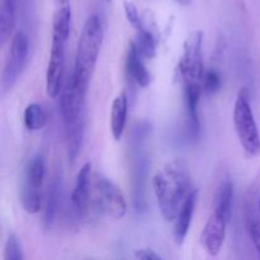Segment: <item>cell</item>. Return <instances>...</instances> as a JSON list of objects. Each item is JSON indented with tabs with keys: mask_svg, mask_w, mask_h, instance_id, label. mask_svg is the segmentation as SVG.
<instances>
[{
	"mask_svg": "<svg viewBox=\"0 0 260 260\" xmlns=\"http://www.w3.org/2000/svg\"><path fill=\"white\" fill-rule=\"evenodd\" d=\"M152 184L161 215L167 221L175 220L190 192V172L187 161L183 159L169 161L155 174Z\"/></svg>",
	"mask_w": 260,
	"mask_h": 260,
	"instance_id": "1",
	"label": "cell"
},
{
	"mask_svg": "<svg viewBox=\"0 0 260 260\" xmlns=\"http://www.w3.org/2000/svg\"><path fill=\"white\" fill-rule=\"evenodd\" d=\"M234 126L241 147L249 156L260 155V134L250 106L248 89L243 88L234 106Z\"/></svg>",
	"mask_w": 260,
	"mask_h": 260,
	"instance_id": "3",
	"label": "cell"
},
{
	"mask_svg": "<svg viewBox=\"0 0 260 260\" xmlns=\"http://www.w3.org/2000/svg\"><path fill=\"white\" fill-rule=\"evenodd\" d=\"M127 108H128L127 96L124 93H121L117 98H114L111 109V131L116 140L121 139L126 127Z\"/></svg>",
	"mask_w": 260,
	"mask_h": 260,
	"instance_id": "19",
	"label": "cell"
},
{
	"mask_svg": "<svg viewBox=\"0 0 260 260\" xmlns=\"http://www.w3.org/2000/svg\"><path fill=\"white\" fill-rule=\"evenodd\" d=\"M134 146V164H132V196L137 213L146 211V180L149 174L150 160L142 151V144H132Z\"/></svg>",
	"mask_w": 260,
	"mask_h": 260,
	"instance_id": "7",
	"label": "cell"
},
{
	"mask_svg": "<svg viewBox=\"0 0 260 260\" xmlns=\"http://www.w3.org/2000/svg\"><path fill=\"white\" fill-rule=\"evenodd\" d=\"M71 27L70 0H55V12L52 20V38L68 41Z\"/></svg>",
	"mask_w": 260,
	"mask_h": 260,
	"instance_id": "14",
	"label": "cell"
},
{
	"mask_svg": "<svg viewBox=\"0 0 260 260\" xmlns=\"http://www.w3.org/2000/svg\"><path fill=\"white\" fill-rule=\"evenodd\" d=\"M47 122V113L38 103L28 104L24 111V126L29 131H40Z\"/></svg>",
	"mask_w": 260,
	"mask_h": 260,
	"instance_id": "22",
	"label": "cell"
},
{
	"mask_svg": "<svg viewBox=\"0 0 260 260\" xmlns=\"http://www.w3.org/2000/svg\"><path fill=\"white\" fill-rule=\"evenodd\" d=\"M177 2L182 5H188L190 3V0H177Z\"/></svg>",
	"mask_w": 260,
	"mask_h": 260,
	"instance_id": "30",
	"label": "cell"
},
{
	"mask_svg": "<svg viewBox=\"0 0 260 260\" xmlns=\"http://www.w3.org/2000/svg\"><path fill=\"white\" fill-rule=\"evenodd\" d=\"M124 13H126V17L127 19H128L129 24H131L135 29L139 30L144 27L141 15H140L139 10H137V7L134 4V3L128 2V0L124 2Z\"/></svg>",
	"mask_w": 260,
	"mask_h": 260,
	"instance_id": "27",
	"label": "cell"
},
{
	"mask_svg": "<svg viewBox=\"0 0 260 260\" xmlns=\"http://www.w3.org/2000/svg\"><path fill=\"white\" fill-rule=\"evenodd\" d=\"M86 91L88 90L79 86L70 75L68 83H66V86L63 88L62 94H61L60 101V109L61 114H62L63 123L83 116Z\"/></svg>",
	"mask_w": 260,
	"mask_h": 260,
	"instance_id": "10",
	"label": "cell"
},
{
	"mask_svg": "<svg viewBox=\"0 0 260 260\" xmlns=\"http://www.w3.org/2000/svg\"><path fill=\"white\" fill-rule=\"evenodd\" d=\"M46 175L45 159L41 154H36L28 160L24 169V184L25 187L40 189L43 184Z\"/></svg>",
	"mask_w": 260,
	"mask_h": 260,
	"instance_id": "20",
	"label": "cell"
},
{
	"mask_svg": "<svg viewBox=\"0 0 260 260\" xmlns=\"http://www.w3.org/2000/svg\"><path fill=\"white\" fill-rule=\"evenodd\" d=\"M228 223L229 221L226 220L225 216L216 210L208 218L207 223L202 231L201 240H202L203 246L210 255H217L221 251V248L225 243Z\"/></svg>",
	"mask_w": 260,
	"mask_h": 260,
	"instance_id": "9",
	"label": "cell"
},
{
	"mask_svg": "<svg viewBox=\"0 0 260 260\" xmlns=\"http://www.w3.org/2000/svg\"><path fill=\"white\" fill-rule=\"evenodd\" d=\"M107 2H108V3H111V2H112V0H107Z\"/></svg>",
	"mask_w": 260,
	"mask_h": 260,
	"instance_id": "32",
	"label": "cell"
},
{
	"mask_svg": "<svg viewBox=\"0 0 260 260\" xmlns=\"http://www.w3.org/2000/svg\"><path fill=\"white\" fill-rule=\"evenodd\" d=\"M103 45V25L98 15H90L84 24L78 41L75 62L71 78L79 86L88 90L90 78Z\"/></svg>",
	"mask_w": 260,
	"mask_h": 260,
	"instance_id": "2",
	"label": "cell"
},
{
	"mask_svg": "<svg viewBox=\"0 0 260 260\" xmlns=\"http://www.w3.org/2000/svg\"><path fill=\"white\" fill-rule=\"evenodd\" d=\"M19 0H2L0 5V43L5 45L12 36L17 22Z\"/></svg>",
	"mask_w": 260,
	"mask_h": 260,
	"instance_id": "17",
	"label": "cell"
},
{
	"mask_svg": "<svg viewBox=\"0 0 260 260\" xmlns=\"http://www.w3.org/2000/svg\"><path fill=\"white\" fill-rule=\"evenodd\" d=\"M84 114L75 119L65 122V134H66V146H68V156L70 164H74L80 152L81 144L84 137Z\"/></svg>",
	"mask_w": 260,
	"mask_h": 260,
	"instance_id": "15",
	"label": "cell"
},
{
	"mask_svg": "<svg viewBox=\"0 0 260 260\" xmlns=\"http://www.w3.org/2000/svg\"><path fill=\"white\" fill-rule=\"evenodd\" d=\"M61 188H62V180H61V174H57L53 177L52 182L50 184V189H48L47 201H46V208H45V223L46 229H51L53 225L57 216L58 207H60V200H61Z\"/></svg>",
	"mask_w": 260,
	"mask_h": 260,
	"instance_id": "18",
	"label": "cell"
},
{
	"mask_svg": "<svg viewBox=\"0 0 260 260\" xmlns=\"http://www.w3.org/2000/svg\"><path fill=\"white\" fill-rule=\"evenodd\" d=\"M233 198H234V185L229 178L222 180L216 194V207L215 210L222 213L226 220L230 222L231 213H233Z\"/></svg>",
	"mask_w": 260,
	"mask_h": 260,
	"instance_id": "21",
	"label": "cell"
},
{
	"mask_svg": "<svg viewBox=\"0 0 260 260\" xmlns=\"http://www.w3.org/2000/svg\"><path fill=\"white\" fill-rule=\"evenodd\" d=\"M91 178V162H86L79 170L76 177L75 187L71 194L73 207L79 215H84L89 205V194H90V180Z\"/></svg>",
	"mask_w": 260,
	"mask_h": 260,
	"instance_id": "13",
	"label": "cell"
},
{
	"mask_svg": "<svg viewBox=\"0 0 260 260\" xmlns=\"http://www.w3.org/2000/svg\"><path fill=\"white\" fill-rule=\"evenodd\" d=\"M246 229H248L249 236H250L251 241H253L254 246H255L260 256V223L256 221L255 216L249 215L246 217Z\"/></svg>",
	"mask_w": 260,
	"mask_h": 260,
	"instance_id": "28",
	"label": "cell"
},
{
	"mask_svg": "<svg viewBox=\"0 0 260 260\" xmlns=\"http://www.w3.org/2000/svg\"><path fill=\"white\" fill-rule=\"evenodd\" d=\"M135 256H136L137 259H141V260H160L161 259V256H160L159 254L155 253V250H152V249H149V248H144V249H139V250H136Z\"/></svg>",
	"mask_w": 260,
	"mask_h": 260,
	"instance_id": "29",
	"label": "cell"
},
{
	"mask_svg": "<svg viewBox=\"0 0 260 260\" xmlns=\"http://www.w3.org/2000/svg\"><path fill=\"white\" fill-rule=\"evenodd\" d=\"M185 106H187V135L190 140H197L201 134V121L198 114V103L202 94V83L184 81Z\"/></svg>",
	"mask_w": 260,
	"mask_h": 260,
	"instance_id": "11",
	"label": "cell"
},
{
	"mask_svg": "<svg viewBox=\"0 0 260 260\" xmlns=\"http://www.w3.org/2000/svg\"><path fill=\"white\" fill-rule=\"evenodd\" d=\"M221 84H222L221 75L217 70H215V69H211V70L206 71V73L203 74L202 88L206 93L208 94L217 93V91L221 89Z\"/></svg>",
	"mask_w": 260,
	"mask_h": 260,
	"instance_id": "26",
	"label": "cell"
},
{
	"mask_svg": "<svg viewBox=\"0 0 260 260\" xmlns=\"http://www.w3.org/2000/svg\"><path fill=\"white\" fill-rule=\"evenodd\" d=\"M136 46L145 58H152L156 55V37L150 29L144 27L137 30Z\"/></svg>",
	"mask_w": 260,
	"mask_h": 260,
	"instance_id": "23",
	"label": "cell"
},
{
	"mask_svg": "<svg viewBox=\"0 0 260 260\" xmlns=\"http://www.w3.org/2000/svg\"><path fill=\"white\" fill-rule=\"evenodd\" d=\"M29 40L23 30H18L12 38L9 53L2 76L3 93H7L14 86L27 63Z\"/></svg>",
	"mask_w": 260,
	"mask_h": 260,
	"instance_id": "5",
	"label": "cell"
},
{
	"mask_svg": "<svg viewBox=\"0 0 260 260\" xmlns=\"http://www.w3.org/2000/svg\"><path fill=\"white\" fill-rule=\"evenodd\" d=\"M259 212H260V201H259Z\"/></svg>",
	"mask_w": 260,
	"mask_h": 260,
	"instance_id": "31",
	"label": "cell"
},
{
	"mask_svg": "<svg viewBox=\"0 0 260 260\" xmlns=\"http://www.w3.org/2000/svg\"><path fill=\"white\" fill-rule=\"evenodd\" d=\"M127 71L129 78L134 79L141 88H146L151 83V75L142 61V55L140 53L136 43L132 42L127 55Z\"/></svg>",
	"mask_w": 260,
	"mask_h": 260,
	"instance_id": "16",
	"label": "cell"
},
{
	"mask_svg": "<svg viewBox=\"0 0 260 260\" xmlns=\"http://www.w3.org/2000/svg\"><path fill=\"white\" fill-rule=\"evenodd\" d=\"M198 200V190L192 189L188 196L185 197L184 202H183L182 207H180L179 212H178L177 218H175V226L174 231H173V236L178 245H182L184 243L185 238L189 231L190 222H192L193 213H194L196 203Z\"/></svg>",
	"mask_w": 260,
	"mask_h": 260,
	"instance_id": "12",
	"label": "cell"
},
{
	"mask_svg": "<svg viewBox=\"0 0 260 260\" xmlns=\"http://www.w3.org/2000/svg\"><path fill=\"white\" fill-rule=\"evenodd\" d=\"M4 260H24L22 245L15 234H9L4 246Z\"/></svg>",
	"mask_w": 260,
	"mask_h": 260,
	"instance_id": "25",
	"label": "cell"
},
{
	"mask_svg": "<svg viewBox=\"0 0 260 260\" xmlns=\"http://www.w3.org/2000/svg\"><path fill=\"white\" fill-rule=\"evenodd\" d=\"M203 33L201 30L190 33L183 46V53L179 61V71L184 81L202 83L203 60H202Z\"/></svg>",
	"mask_w": 260,
	"mask_h": 260,
	"instance_id": "6",
	"label": "cell"
},
{
	"mask_svg": "<svg viewBox=\"0 0 260 260\" xmlns=\"http://www.w3.org/2000/svg\"><path fill=\"white\" fill-rule=\"evenodd\" d=\"M65 41L52 38L47 74H46V88L51 98H56L61 93L63 65H65Z\"/></svg>",
	"mask_w": 260,
	"mask_h": 260,
	"instance_id": "8",
	"label": "cell"
},
{
	"mask_svg": "<svg viewBox=\"0 0 260 260\" xmlns=\"http://www.w3.org/2000/svg\"><path fill=\"white\" fill-rule=\"evenodd\" d=\"M20 202L23 208L27 213L35 215L41 210V194L40 189L29 188L23 185L22 193H20Z\"/></svg>",
	"mask_w": 260,
	"mask_h": 260,
	"instance_id": "24",
	"label": "cell"
},
{
	"mask_svg": "<svg viewBox=\"0 0 260 260\" xmlns=\"http://www.w3.org/2000/svg\"><path fill=\"white\" fill-rule=\"evenodd\" d=\"M95 203L98 210L113 220H119L127 213V202L121 189L104 175L96 174L94 179Z\"/></svg>",
	"mask_w": 260,
	"mask_h": 260,
	"instance_id": "4",
	"label": "cell"
}]
</instances>
